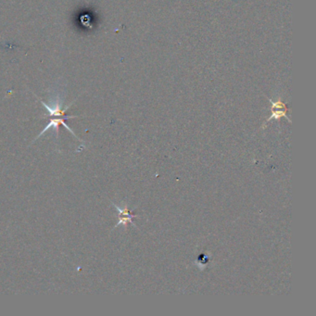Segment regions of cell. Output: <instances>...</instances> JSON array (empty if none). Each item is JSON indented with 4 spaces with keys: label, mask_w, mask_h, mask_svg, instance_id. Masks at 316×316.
Wrapping results in <instances>:
<instances>
[{
    "label": "cell",
    "mask_w": 316,
    "mask_h": 316,
    "mask_svg": "<svg viewBox=\"0 0 316 316\" xmlns=\"http://www.w3.org/2000/svg\"><path fill=\"white\" fill-rule=\"evenodd\" d=\"M71 118H77V116H65V117H59V118H54V117H51V119H50V121H49V123L46 124V126H45V128L43 129V131L39 134L38 136H36V138H35V140L36 139H38L39 137L41 136H43L44 134H45V132L47 131V130L50 129V128H53V129H55L56 131V133H57V135H58V126L60 125V124H62L63 126H64L66 129H68V131L72 134L73 136H75L76 138H78L79 140H80V138L78 137L76 135H75V133L71 130V127L67 124V123H65V120H68V119H71Z\"/></svg>",
    "instance_id": "obj_1"
},
{
    "label": "cell",
    "mask_w": 316,
    "mask_h": 316,
    "mask_svg": "<svg viewBox=\"0 0 316 316\" xmlns=\"http://www.w3.org/2000/svg\"><path fill=\"white\" fill-rule=\"evenodd\" d=\"M112 205L116 209L117 212L119 213V222H118V224L115 226V228L119 226H121V225L124 226V227H126L128 224H131L134 227L137 228L136 225L133 223L132 219H133V218H136V217H138V215L132 214V213H132V211H130L129 209H128V205H127V204H124V206H123V208L118 206V205L114 204V203H112Z\"/></svg>",
    "instance_id": "obj_2"
}]
</instances>
